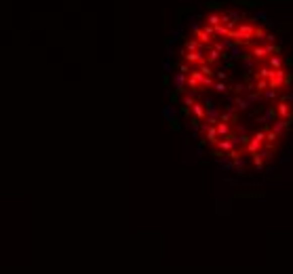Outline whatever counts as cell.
Instances as JSON below:
<instances>
[{"instance_id": "obj_1", "label": "cell", "mask_w": 293, "mask_h": 274, "mask_svg": "<svg viewBox=\"0 0 293 274\" xmlns=\"http://www.w3.org/2000/svg\"><path fill=\"white\" fill-rule=\"evenodd\" d=\"M291 72L260 15L213 5L194 15L171 59V105L209 158L230 173L264 171L293 127Z\"/></svg>"}]
</instances>
